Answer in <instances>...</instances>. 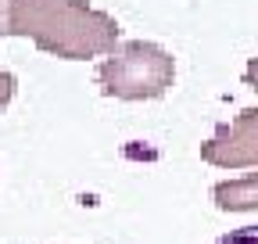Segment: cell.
I'll return each instance as SVG.
<instances>
[{
    "label": "cell",
    "instance_id": "cell-1",
    "mask_svg": "<svg viewBox=\"0 0 258 244\" xmlns=\"http://www.w3.org/2000/svg\"><path fill=\"white\" fill-rule=\"evenodd\" d=\"M0 36H25L54 57L86 61L118 47V22L86 0H0Z\"/></svg>",
    "mask_w": 258,
    "mask_h": 244
},
{
    "label": "cell",
    "instance_id": "cell-2",
    "mask_svg": "<svg viewBox=\"0 0 258 244\" xmlns=\"http://www.w3.org/2000/svg\"><path fill=\"white\" fill-rule=\"evenodd\" d=\"M176 79V61L165 47L151 40H125L118 43L101 65L97 83L108 97L118 101H154L165 97Z\"/></svg>",
    "mask_w": 258,
    "mask_h": 244
},
{
    "label": "cell",
    "instance_id": "cell-3",
    "mask_svg": "<svg viewBox=\"0 0 258 244\" xmlns=\"http://www.w3.org/2000/svg\"><path fill=\"white\" fill-rule=\"evenodd\" d=\"M201 158L215 169H258V108H244L233 122L201 144Z\"/></svg>",
    "mask_w": 258,
    "mask_h": 244
},
{
    "label": "cell",
    "instance_id": "cell-4",
    "mask_svg": "<svg viewBox=\"0 0 258 244\" xmlns=\"http://www.w3.org/2000/svg\"><path fill=\"white\" fill-rule=\"evenodd\" d=\"M212 198L222 212H258V172L215 183Z\"/></svg>",
    "mask_w": 258,
    "mask_h": 244
},
{
    "label": "cell",
    "instance_id": "cell-5",
    "mask_svg": "<svg viewBox=\"0 0 258 244\" xmlns=\"http://www.w3.org/2000/svg\"><path fill=\"white\" fill-rule=\"evenodd\" d=\"M215 244H258V226H240V230H233V233L219 237Z\"/></svg>",
    "mask_w": 258,
    "mask_h": 244
},
{
    "label": "cell",
    "instance_id": "cell-6",
    "mask_svg": "<svg viewBox=\"0 0 258 244\" xmlns=\"http://www.w3.org/2000/svg\"><path fill=\"white\" fill-rule=\"evenodd\" d=\"M15 76L11 72H4V69H0V111H4L8 104H11V97H15Z\"/></svg>",
    "mask_w": 258,
    "mask_h": 244
},
{
    "label": "cell",
    "instance_id": "cell-7",
    "mask_svg": "<svg viewBox=\"0 0 258 244\" xmlns=\"http://www.w3.org/2000/svg\"><path fill=\"white\" fill-rule=\"evenodd\" d=\"M244 83H247L251 90H258V57H251V61H247V69H244Z\"/></svg>",
    "mask_w": 258,
    "mask_h": 244
}]
</instances>
